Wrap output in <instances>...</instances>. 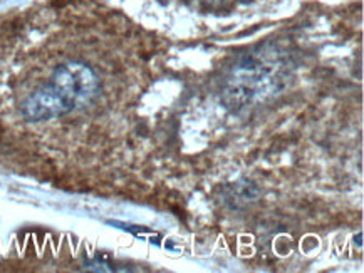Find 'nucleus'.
<instances>
[{
	"label": "nucleus",
	"mask_w": 364,
	"mask_h": 273,
	"mask_svg": "<svg viewBox=\"0 0 364 273\" xmlns=\"http://www.w3.org/2000/svg\"><path fill=\"white\" fill-rule=\"evenodd\" d=\"M101 91V79L87 64L71 61L54 69L48 84L22 101L21 113L29 123H44L90 106Z\"/></svg>",
	"instance_id": "nucleus-1"
},
{
	"label": "nucleus",
	"mask_w": 364,
	"mask_h": 273,
	"mask_svg": "<svg viewBox=\"0 0 364 273\" xmlns=\"http://www.w3.org/2000/svg\"><path fill=\"white\" fill-rule=\"evenodd\" d=\"M289 81V59L277 49L260 48L240 57L222 91L227 108L242 109L281 92Z\"/></svg>",
	"instance_id": "nucleus-2"
}]
</instances>
